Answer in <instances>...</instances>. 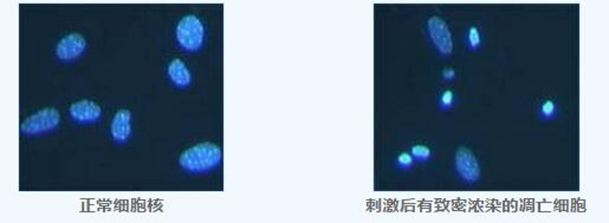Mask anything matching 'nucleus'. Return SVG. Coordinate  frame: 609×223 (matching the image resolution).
<instances>
[{
	"label": "nucleus",
	"instance_id": "nucleus-14",
	"mask_svg": "<svg viewBox=\"0 0 609 223\" xmlns=\"http://www.w3.org/2000/svg\"><path fill=\"white\" fill-rule=\"evenodd\" d=\"M416 163L417 162L413 158L412 154L409 153V151L399 154L397 160H395V167L399 170H409V169H412L416 165Z\"/></svg>",
	"mask_w": 609,
	"mask_h": 223
},
{
	"label": "nucleus",
	"instance_id": "nucleus-13",
	"mask_svg": "<svg viewBox=\"0 0 609 223\" xmlns=\"http://www.w3.org/2000/svg\"><path fill=\"white\" fill-rule=\"evenodd\" d=\"M456 94L452 90H445L438 98V106L441 111H446L456 104Z\"/></svg>",
	"mask_w": 609,
	"mask_h": 223
},
{
	"label": "nucleus",
	"instance_id": "nucleus-4",
	"mask_svg": "<svg viewBox=\"0 0 609 223\" xmlns=\"http://www.w3.org/2000/svg\"><path fill=\"white\" fill-rule=\"evenodd\" d=\"M429 40L439 55L450 57L453 52L452 33L448 24L443 18L433 16L426 23Z\"/></svg>",
	"mask_w": 609,
	"mask_h": 223
},
{
	"label": "nucleus",
	"instance_id": "nucleus-5",
	"mask_svg": "<svg viewBox=\"0 0 609 223\" xmlns=\"http://www.w3.org/2000/svg\"><path fill=\"white\" fill-rule=\"evenodd\" d=\"M457 174L466 183H476L482 176V167L476 155L468 148H459L454 156Z\"/></svg>",
	"mask_w": 609,
	"mask_h": 223
},
{
	"label": "nucleus",
	"instance_id": "nucleus-2",
	"mask_svg": "<svg viewBox=\"0 0 609 223\" xmlns=\"http://www.w3.org/2000/svg\"><path fill=\"white\" fill-rule=\"evenodd\" d=\"M206 30L200 18L187 15L181 18L175 28V38L179 47L186 52H197L204 47Z\"/></svg>",
	"mask_w": 609,
	"mask_h": 223
},
{
	"label": "nucleus",
	"instance_id": "nucleus-11",
	"mask_svg": "<svg viewBox=\"0 0 609 223\" xmlns=\"http://www.w3.org/2000/svg\"><path fill=\"white\" fill-rule=\"evenodd\" d=\"M466 43H468V50H471V51L480 50L483 45V35H482L480 28L476 25H471L468 28V33H466Z\"/></svg>",
	"mask_w": 609,
	"mask_h": 223
},
{
	"label": "nucleus",
	"instance_id": "nucleus-9",
	"mask_svg": "<svg viewBox=\"0 0 609 223\" xmlns=\"http://www.w3.org/2000/svg\"><path fill=\"white\" fill-rule=\"evenodd\" d=\"M167 74H168L171 82L173 83L174 85L177 86V88L185 89L187 86L191 85V83H192V74H191L189 67L186 65L185 62L182 59H173L168 64Z\"/></svg>",
	"mask_w": 609,
	"mask_h": 223
},
{
	"label": "nucleus",
	"instance_id": "nucleus-8",
	"mask_svg": "<svg viewBox=\"0 0 609 223\" xmlns=\"http://www.w3.org/2000/svg\"><path fill=\"white\" fill-rule=\"evenodd\" d=\"M111 135L118 143H126L132 136V113L128 109H120L114 115L111 124Z\"/></svg>",
	"mask_w": 609,
	"mask_h": 223
},
{
	"label": "nucleus",
	"instance_id": "nucleus-10",
	"mask_svg": "<svg viewBox=\"0 0 609 223\" xmlns=\"http://www.w3.org/2000/svg\"><path fill=\"white\" fill-rule=\"evenodd\" d=\"M537 115L541 121H553L560 115V106L555 99H546L539 104Z\"/></svg>",
	"mask_w": 609,
	"mask_h": 223
},
{
	"label": "nucleus",
	"instance_id": "nucleus-15",
	"mask_svg": "<svg viewBox=\"0 0 609 223\" xmlns=\"http://www.w3.org/2000/svg\"><path fill=\"white\" fill-rule=\"evenodd\" d=\"M457 72L454 69H445L443 72H441V77L444 79L445 82H452L456 79Z\"/></svg>",
	"mask_w": 609,
	"mask_h": 223
},
{
	"label": "nucleus",
	"instance_id": "nucleus-7",
	"mask_svg": "<svg viewBox=\"0 0 609 223\" xmlns=\"http://www.w3.org/2000/svg\"><path fill=\"white\" fill-rule=\"evenodd\" d=\"M69 115L79 123H93L102 116L101 106L90 99H82L72 103L69 108Z\"/></svg>",
	"mask_w": 609,
	"mask_h": 223
},
{
	"label": "nucleus",
	"instance_id": "nucleus-12",
	"mask_svg": "<svg viewBox=\"0 0 609 223\" xmlns=\"http://www.w3.org/2000/svg\"><path fill=\"white\" fill-rule=\"evenodd\" d=\"M409 153L412 154L413 158L416 160V162H419V163L429 162V160L433 158L432 150L429 147H426V145H413Z\"/></svg>",
	"mask_w": 609,
	"mask_h": 223
},
{
	"label": "nucleus",
	"instance_id": "nucleus-6",
	"mask_svg": "<svg viewBox=\"0 0 609 223\" xmlns=\"http://www.w3.org/2000/svg\"><path fill=\"white\" fill-rule=\"evenodd\" d=\"M87 49V40L81 33L72 32L64 35L56 45V56L62 62H72Z\"/></svg>",
	"mask_w": 609,
	"mask_h": 223
},
{
	"label": "nucleus",
	"instance_id": "nucleus-3",
	"mask_svg": "<svg viewBox=\"0 0 609 223\" xmlns=\"http://www.w3.org/2000/svg\"><path fill=\"white\" fill-rule=\"evenodd\" d=\"M61 114L55 108H45L24 119L20 124V133L28 136L52 131L59 126Z\"/></svg>",
	"mask_w": 609,
	"mask_h": 223
},
{
	"label": "nucleus",
	"instance_id": "nucleus-1",
	"mask_svg": "<svg viewBox=\"0 0 609 223\" xmlns=\"http://www.w3.org/2000/svg\"><path fill=\"white\" fill-rule=\"evenodd\" d=\"M223 162V149L212 142H203L186 149L179 157V165L186 172L203 174L216 169Z\"/></svg>",
	"mask_w": 609,
	"mask_h": 223
}]
</instances>
